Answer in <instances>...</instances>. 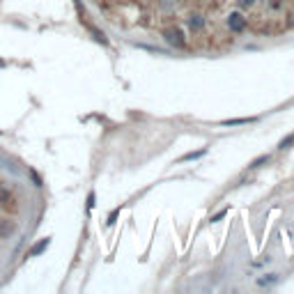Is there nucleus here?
<instances>
[{
    "label": "nucleus",
    "instance_id": "1",
    "mask_svg": "<svg viewBox=\"0 0 294 294\" xmlns=\"http://www.w3.org/2000/svg\"><path fill=\"white\" fill-rule=\"evenodd\" d=\"M225 23H228V30L234 32V35H242V32H246V28H248V19H244L242 12H230V16Z\"/></svg>",
    "mask_w": 294,
    "mask_h": 294
},
{
    "label": "nucleus",
    "instance_id": "2",
    "mask_svg": "<svg viewBox=\"0 0 294 294\" xmlns=\"http://www.w3.org/2000/svg\"><path fill=\"white\" fill-rule=\"evenodd\" d=\"M163 39L175 48H186V37L179 28H168V30H163Z\"/></svg>",
    "mask_w": 294,
    "mask_h": 294
},
{
    "label": "nucleus",
    "instance_id": "3",
    "mask_svg": "<svg viewBox=\"0 0 294 294\" xmlns=\"http://www.w3.org/2000/svg\"><path fill=\"white\" fill-rule=\"evenodd\" d=\"M19 232V223L12 218H0V239H9Z\"/></svg>",
    "mask_w": 294,
    "mask_h": 294
},
{
    "label": "nucleus",
    "instance_id": "4",
    "mask_svg": "<svg viewBox=\"0 0 294 294\" xmlns=\"http://www.w3.org/2000/svg\"><path fill=\"white\" fill-rule=\"evenodd\" d=\"M14 203H16V200H14L12 191L0 182V207H3V209H14Z\"/></svg>",
    "mask_w": 294,
    "mask_h": 294
},
{
    "label": "nucleus",
    "instance_id": "5",
    "mask_svg": "<svg viewBox=\"0 0 294 294\" xmlns=\"http://www.w3.org/2000/svg\"><path fill=\"white\" fill-rule=\"evenodd\" d=\"M48 246H51V237H46V239H39V242L35 244V246H32L30 251L26 253V258H37V255H42V253L46 251Z\"/></svg>",
    "mask_w": 294,
    "mask_h": 294
},
{
    "label": "nucleus",
    "instance_id": "6",
    "mask_svg": "<svg viewBox=\"0 0 294 294\" xmlns=\"http://www.w3.org/2000/svg\"><path fill=\"white\" fill-rule=\"evenodd\" d=\"M186 23H189V28H191L193 32H200V30L205 28V19L200 16V14H191L189 21H186Z\"/></svg>",
    "mask_w": 294,
    "mask_h": 294
},
{
    "label": "nucleus",
    "instance_id": "7",
    "mask_svg": "<svg viewBox=\"0 0 294 294\" xmlns=\"http://www.w3.org/2000/svg\"><path fill=\"white\" fill-rule=\"evenodd\" d=\"M269 161H271V154H260L258 159H253L251 163H248L246 170H258V168H262V166H267Z\"/></svg>",
    "mask_w": 294,
    "mask_h": 294
},
{
    "label": "nucleus",
    "instance_id": "8",
    "mask_svg": "<svg viewBox=\"0 0 294 294\" xmlns=\"http://www.w3.org/2000/svg\"><path fill=\"white\" fill-rule=\"evenodd\" d=\"M205 154H207L205 147H203V150H198V152H186L184 156H179V159H177V163H184V161H195V159H200V156H205Z\"/></svg>",
    "mask_w": 294,
    "mask_h": 294
},
{
    "label": "nucleus",
    "instance_id": "9",
    "mask_svg": "<svg viewBox=\"0 0 294 294\" xmlns=\"http://www.w3.org/2000/svg\"><path fill=\"white\" fill-rule=\"evenodd\" d=\"M273 283H278V273H267L264 278H260L258 281V285L260 287H269V285H273Z\"/></svg>",
    "mask_w": 294,
    "mask_h": 294
},
{
    "label": "nucleus",
    "instance_id": "10",
    "mask_svg": "<svg viewBox=\"0 0 294 294\" xmlns=\"http://www.w3.org/2000/svg\"><path fill=\"white\" fill-rule=\"evenodd\" d=\"M292 145H294V131H292L290 136H285V138H283L281 143H278V150H281V152H283V150H290Z\"/></svg>",
    "mask_w": 294,
    "mask_h": 294
},
{
    "label": "nucleus",
    "instance_id": "11",
    "mask_svg": "<svg viewBox=\"0 0 294 294\" xmlns=\"http://www.w3.org/2000/svg\"><path fill=\"white\" fill-rule=\"evenodd\" d=\"M248 122H253V120H225V122H220L223 126H234V124H248Z\"/></svg>",
    "mask_w": 294,
    "mask_h": 294
},
{
    "label": "nucleus",
    "instance_id": "12",
    "mask_svg": "<svg viewBox=\"0 0 294 294\" xmlns=\"http://www.w3.org/2000/svg\"><path fill=\"white\" fill-rule=\"evenodd\" d=\"M28 175L32 177V182H35V186H44V182H42V177L35 173V170H28Z\"/></svg>",
    "mask_w": 294,
    "mask_h": 294
},
{
    "label": "nucleus",
    "instance_id": "13",
    "mask_svg": "<svg viewBox=\"0 0 294 294\" xmlns=\"http://www.w3.org/2000/svg\"><path fill=\"white\" fill-rule=\"evenodd\" d=\"M95 200H97L95 191H90V193H87V209H92V207H95Z\"/></svg>",
    "mask_w": 294,
    "mask_h": 294
},
{
    "label": "nucleus",
    "instance_id": "14",
    "mask_svg": "<svg viewBox=\"0 0 294 294\" xmlns=\"http://www.w3.org/2000/svg\"><path fill=\"white\" fill-rule=\"evenodd\" d=\"M225 214H228V209H220V212H218V214H214V216H212V218H209V220H212V223H218V220H220V218H223V216H225Z\"/></svg>",
    "mask_w": 294,
    "mask_h": 294
},
{
    "label": "nucleus",
    "instance_id": "15",
    "mask_svg": "<svg viewBox=\"0 0 294 294\" xmlns=\"http://www.w3.org/2000/svg\"><path fill=\"white\" fill-rule=\"evenodd\" d=\"M281 7H283V0H271L269 3V9H273V12H278Z\"/></svg>",
    "mask_w": 294,
    "mask_h": 294
},
{
    "label": "nucleus",
    "instance_id": "16",
    "mask_svg": "<svg viewBox=\"0 0 294 294\" xmlns=\"http://www.w3.org/2000/svg\"><path fill=\"white\" fill-rule=\"evenodd\" d=\"M253 5H255V0H239V7H242V9L253 7Z\"/></svg>",
    "mask_w": 294,
    "mask_h": 294
},
{
    "label": "nucleus",
    "instance_id": "17",
    "mask_svg": "<svg viewBox=\"0 0 294 294\" xmlns=\"http://www.w3.org/2000/svg\"><path fill=\"white\" fill-rule=\"evenodd\" d=\"M117 214H120V207H117V209H115V212H113V214H111V216H108V220H106V223H108V225H113V223H115Z\"/></svg>",
    "mask_w": 294,
    "mask_h": 294
},
{
    "label": "nucleus",
    "instance_id": "18",
    "mask_svg": "<svg viewBox=\"0 0 294 294\" xmlns=\"http://www.w3.org/2000/svg\"><path fill=\"white\" fill-rule=\"evenodd\" d=\"M5 65H7V62H5V60H3V58H0V69H3V67H5Z\"/></svg>",
    "mask_w": 294,
    "mask_h": 294
},
{
    "label": "nucleus",
    "instance_id": "19",
    "mask_svg": "<svg viewBox=\"0 0 294 294\" xmlns=\"http://www.w3.org/2000/svg\"><path fill=\"white\" fill-rule=\"evenodd\" d=\"M97 3H99V0H97Z\"/></svg>",
    "mask_w": 294,
    "mask_h": 294
}]
</instances>
